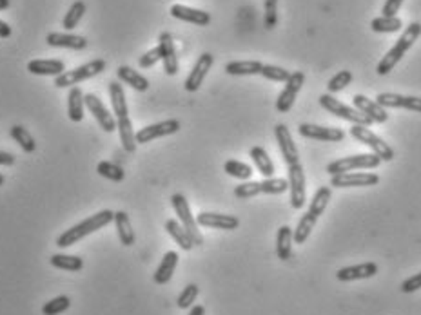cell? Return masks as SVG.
I'll use <instances>...</instances> for the list:
<instances>
[{"label": "cell", "instance_id": "6da1fadb", "mask_svg": "<svg viewBox=\"0 0 421 315\" xmlns=\"http://www.w3.org/2000/svg\"><path fill=\"white\" fill-rule=\"evenodd\" d=\"M331 196H332L331 187L318 188L314 197H312L311 205H309V210L300 217V221H298L296 228H294L293 232L294 243H296V245H303V243L307 241L314 225H316L318 219L322 217V214L325 212V208H327L329 202H331Z\"/></svg>", "mask_w": 421, "mask_h": 315}, {"label": "cell", "instance_id": "7a4b0ae2", "mask_svg": "<svg viewBox=\"0 0 421 315\" xmlns=\"http://www.w3.org/2000/svg\"><path fill=\"white\" fill-rule=\"evenodd\" d=\"M114 221V212L111 210H100L93 216H90L84 221H80L79 225L71 227L70 230L62 232L59 237H57V246L60 248H68V246L76 245L79 241H82L85 236H90L93 232L100 230V228L107 227L110 223Z\"/></svg>", "mask_w": 421, "mask_h": 315}, {"label": "cell", "instance_id": "3957f363", "mask_svg": "<svg viewBox=\"0 0 421 315\" xmlns=\"http://www.w3.org/2000/svg\"><path fill=\"white\" fill-rule=\"evenodd\" d=\"M420 35H421L420 22H412V24H409V28H405L403 35L398 39L396 44L392 45L391 50H389V53L380 60V64H378L376 67L378 74H380V76H385V74L391 73V71L394 69V65L405 56L407 51L411 50L412 45H414V42L420 39Z\"/></svg>", "mask_w": 421, "mask_h": 315}, {"label": "cell", "instance_id": "277c9868", "mask_svg": "<svg viewBox=\"0 0 421 315\" xmlns=\"http://www.w3.org/2000/svg\"><path fill=\"white\" fill-rule=\"evenodd\" d=\"M320 105L331 114H334L336 118H342L345 122H351L352 125H363V127H371L372 120L367 118L365 114H362L356 107L342 104L340 100H336L332 94H322L320 96Z\"/></svg>", "mask_w": 421, "mask_h": 315}, {"label": "cell", "instance_id": "5b68a950", "mask_svg": "<svg viewBox=\"0 0 421 315\" xmlns=\"http://www.w3.org/2000/svg\"><path fill=\"white\" fill-rule=\"evenodd\" d=\"M104 69H105V60L94 58L91 60V62H88V64L74 67V69L64 71V73L55 78V85L60 89L70 87V85H76L80 84V82H84V80H90L93 78V76H96V74L104 73Z\"/></svg>", "mask_w": 421, "mask_h": 315}, {"label": "cell", "instance_id": "8992f818", "mask_svg": "<svg viewBox=\"0 0 421 315\" xmlns=\"http://www.w3.org/2000/svg\"><path fill=\"white\" fill-rule=\"evenodd\" d=\"M382 163V160L376 154H356V156L340 158L327 165V173L331 176L336 174L351 173V171H360V169H376Z\"/></svg>", "mask_w": 421, "mask_h": 315}, {"label": "cell", "instance_id": "52a82bcc", "mask_svg": "<svg viewBox=\"0 0 421 315\" xmlns=\"http://www.w3.org/2000/svg\"><path fill=\"white\" fill-rule=\"evenodd\" d=\"M351 134L352 138H356L358 142L363 143V145H367V147L371 149L372 154H376L382 162H391L392 158H394V151H392L391 145L383 142V140L380 138L378 134L372 133L369 127H363V125H352Z\"/></svg>", "mask_w": 421, "mask_h": 315}, {"label": "cell", "instance_id": "ba28073f", "mask_svg": "<svg viewBox=\"0 0 421 315\" xmlns=\"http://www.w3.org/2000/svg\"><path fill=\"white\" fill-rule=\"evenodd\" d=\"M171 205H173L176 216H178V221L182 223V227L187 230V234L193 239L194 246L203 245V237L200 234V227L196 223V217L191 214V207H189V202L185 199L183 194H173L171 197Z\"/></svg>", "mask_w": 421, "mask_h": 315}, {"label": "cell", "instance_id": "9c48e42d", "mask_svg": "<svg viewBox=\"0 0 421 315\" xmlns=\"http://www.w3.org/2000/svg\"><path fill=\"white\" fill-rule=\"evenodd\" d=\"M303 84H305V74H303L302 71H294V73L291 74V78L285 82V87H283V91L280 93V96H278L276 100L278 113H289V111L293 109L298 93L302 91Z\"/></svg>", "mask_w": 421, "mask_h": 315}, {"label": "cell", "instance_id": "30bf717a", "mask_svg": "<svg viewBox=\"0 0 421 315\" xmlns=\"http://www.w3.org/2000/svg\"><path fill=\"white\" fill-rule=\"evenodd\" d=\"M289 169V193H291V207L302 210L305 207V173L302 163L291 165Z\"/></svg>", "mask_w": 421, "mask_h": 315}, {"label": "cell", "instance_id": "8fae6325", "mask_svg": "<svg viewBox=\"0 0 421 315\" xmlns=\"http://www.w3.org/2000/svg\"><path fill=\"white\" fill-rule=\"evenodd\" d=\"M380 183V176L374 173H343L331 177V187H374Z\"/></svg>", "mask_w": 421, "mask_h": 315}, {"label": "cell", "instance_id": "7c38bea8", "mask_svg": "<svg viewBox=\"0 0 421 315\" xmlns=\"http://www.w3.org/2000/svg\"><path fill=\"white\" fill-rule=\"evenodd\" d=\"M84 104L85 107L90 109V113L93 114L94 120L99 122L100 127L104 129L105 133H113L114 129H116V118L107 111L104 102L99 96H94V94H84Z\"/></svg>", "mask_w": 421, "mask_h": 315}, {"label": "cell", "instance_id": "4fadbf2b", "mask_svg": "<svg viewBox=\"0 0 421 315\" xmlns=\"http://www.w3.org/2000/svg\"><path fill=\"white\" fill-rule=\"evenodd\" d=\"M180 122L178 120H165V122L153 123L147 127L140 129L136 133V143H149L153 140L164 138V136H171V134L178 133Z\"/></svg>", "mask_w": 421, "mask_h": 315}, {"label": "cell", "instance_id": "5bb4252c", "mask_svg": "<svg viewBox=\"0 0 421 315\" xmlns=\"http://www.w3.org/2000/svg\"><path fill=\"white\" fill-rule=\"evenodd\" d=\"M213 64H214L213 54L211 53L200 54V58L196 60V64H194V67L191 69V73H189V76L185 78V82H183L185 91H189V93L198 91L200 85H202L203 80H205V76H207V73L211 71V67H213Z\"/></svg>", "mask_w": 421, "mask_h": 315}, {"label": "cell", "instance_id": "9a60e30c", "mask_svg": "<svg viewBox=\"0 0 421 315\" xmlns=\"http://www.w3.org/2000/svg\"><path fill=\"white\" fill-rule=\"evenodd\" d=\"M298 133L303 138L309 140H318V142H342L345 138V133L342 129L334 127H322V125H314V123H302Z\"/></svg>", "mask_w": 421, "mask_h": 315}, {"label": "cell", "instance_id": "2e32d148", "mask_svg": "<svg viewBox=\"0 0 421 315\" xmlns=\"http://www.w3.org/2000/svg\"><path fill=\"white\" fill-rule=\"evenodd\" d=\"M274 136H276L278 147H280V153H282L283 160L287 163V167L300 163V153H298L296 145H294V140L291 133H289L287 125L278 123L276 127H274Z\"/></svg>", "mask_w": 421, "mask_h": 315}, {"label": "cell", "instance_id": "e0dca14e", "mask_svg": "<svg viewBox=\"0 0 421 315\" xmlns=\"http://www.w3.org/2000/svg\"><path fill=\"white\" fill-rule=\"evenodd\" d=\"M376 104H380L385 109H407V111L421 113V98H418V96H405V94L396 93H380L376 96Z\"/></svg>", "mask_w": 421, "mask_h": 315}, {"label": "cell", "instance_id": "ac0fdd59", "mask_svg": "<svg viewBox=\"0 0 421 315\" xmlns=\"http://www.w3.org/2000/svg\"><path fill=\"white\" fill-rule=\"evenodd\" d=\"M198 227L218 228V230H236L240 227V219L236 216L216 214V212H202L196 216Z\"/></svg>", "mask_w": 421, "mask_h": 315}, {"label": "cell", "instance_id": "d6986e66", "mask_svg": "<svg viewBox=\"0 0 421 315\" xmlns=\"http://www.w3.org/2000/svg\"><path fill=\"white\" fill-rule=\"evenodd\" d=\"M352 104H354V107H356L360 113L365 114L367 118H371L372 123H385L387 120H389L387 109L382 107L380 104H376V100L367 98L365 94H354Z\"/></svg>", "mask_w": 421, "mask_h": 315}, {"label": "cell", "instance_id": "ffe728a7", "mask_svg": "<svg viewBox=\"0 0 421 315\" xmlns=\"http://www.w3.org/2000/svg\"><path fill=\"white\" fill-rule=\"evenodd\" d=\"M158 47L162 53V62H164V71L169 76H174L178 73V56H176V50H174V42L171 33H162L158 39Z\"/></svg>", "mask_w": 421, "mask_h": 315}, {"label": "cell", "instance_id": "44dd1931", "mask_svg": "<svg viewBox=\"0 0 421 315\" xmlns=\"http://www.w3.org/2000/svg\"><path fill=\"white\" fill-rule=\"evenodd\" d=\"M378 274L376 263H362V265H352L340 268L336 274V279L342 283H349V281H362L371 279Z\"/></svg>", "mask_w": 421, "mask_h": 315}, {"label": "cell", "instance_id": "7402d4cb", "mask_svg": "<svg viewBox=\"0 0 421 315\" xmlns=\"http://www.w3.org/2000/svg\"><path fill=\"white\" fill-rule=\"evenodd\" d=\"M171 17L174 19L183 20V22H189V24L194 25H207L211 22V15L205 13L202 10H194V8H189V6L182 4H174L171 6Z\"/></svg>", "mask_w": 421, "mask_h": 315}, {"label": "cell", "instance_id": "603a6c76", "mask_svg": "<svg viewBox=\"0 0 421 315\" xmlns=\"http://www.w3.org/2000/svg\"><path fill=\"white\" fill-rule=\"evenodd\" d=\"M45 42L51 47H65V50L82 51L88 47V40L80 35H71V33H50L45 36Z\"/></svg>", "mask_w": 421, "mask_h": 315}, {"label": "cell", "instance_id": "cb8c5ba5", "mask_svg": "<svg viewBox=\"0 0 421 315\" xmlns=\"http://www.w3.org/2000/svg\"><path fill=\"white\" fill-rule=\"evenodd\" d=\"M28 71L31 74H39V76H60L65 71V64L62 60H48L39 58L31 60L28 64Z\"/></svg>", "mask_w": 421, "mask_h": 315}, {"label": "cell", "instance_id": "d4e9b609", "mask_svg": "<svg viewBox=\"0 0 421 315\" xmlns=\"http://www.w3.org/2000/svg\"><path fill=\"white\" fill-rule=\"evenodd\" d=\"M178 254L174 250H169L165 252V256L162 257V263L158 265V268H156V272H154V283L156 285H167L169 281H171V277H173L174 270H176V265H178Z\"/></svg>", "mask_w": 421, "mask_h": 315}, {"label": "cell", "instance_id": "484cf974", "mask_svg": "<svg viewBox=\"0 0 421 315\" xmlns=\"http://www.w3.org/2000/svg\"><path fill=\"white\" fill-rule=\"evenodd\" d=\"M116 74H119V80L122 82V84L129 85V87H133L134 91H140V93H144V91H147V89H149V80L145 78V76H142L138 71H134L133 67H127V65H120L119 71H116Z\"/></svg>", "mask_w": 421, "mask_h": 315}, {"label": "cell", "instance_id": "4316f807", "mask_svg": "<svg viewBox=\"0 0 421 315\" xmlns=\"http://www.w3.org/2000/svg\"><path fill=\"white\" fill-rule=\"evenodd\" d=\"M110 98L111 105H113L114 118H125L129 116L127 100H125L124 87L120 82H110Z\"/></svg>", "mask_w": 421, "mask_h": 315}, {"label": "cell", "instance_id": "83f0119b", "mask_svg": "<svg viewBox=\"0 0 421 315\" xmlns=\"http://www.w3.org/2000/svg\"><path fill=\"white\" fill-rule=\"evenodd\" d=\"M293 228L287 227V225H283V227H280V230H278V236H276V254H278V259H282V261H289L291 257H293Z\"/></svg>", "mask_w": 421, "mask_h": 315}, {"label": "cell", "instance_id": "f1b7e54d", "mask_svg": "<svg viewBox=\"0 0 421 315\" xmlns=\"http://www.w3.org/2000/svg\"><path fill=\"white\" fill-rule=\"evenodd\" d=\"M114 227L119 232V239L124 246H133L136 237H134L133 227H131V221H129V216L124 210L114 212Z\"/></svg>", "mask_w": 421, "mask_h": 315}, {"label": "cell", "instance_id": "f546056e", "mask_svg": "<svg viewBox=\"0 0 421 315\" xmlns=\"http://www.w3.org/2000/svg\"><path fill=\"white\" fill-rule=\"evenodd\" d=\"M84 93L79 87H71L68 94V116L71 122L79 123L84 120Z\"/></svg>", "mask_w": 421, "mask_h": 315}, {"label": "cell", "instance_id": "4dcf8cb0", "mask_svg": "<svg viewBox=\"0 0 421 315\" xmlns=\"http://www.w3.org/2000/svg\"><path fill=\"white\" fill-rule=\"evenodd\" d=\"M263 64L258 60H238V62H229L225 65V73L233 76H253L260 74Z\"/></svg>", "mask_w": 421, "mask_h": 315}, {"label": "cell", "instance_id": "1f68e13d", "mask_svg": "<svg viewBox=\"0 0 421 315\" xmlns=\"http://www.w3.org/2000/svg\"><path fill=\"white\" fill-rule=\"evenodd\" d=\"M116 129H119L120 142H122L124 151L134 153L138 143H136V133L133 131V123H131L129 116H125V118H116Z\"/></svg>", "mask_w": 421, "mask_h": 315}, {"label": "cell", "instance_id": "d6a6232c", "mask_svg": "<svg viewBox=\"0 0 421 315\" xmlns=\"http://www.w3.org/2000/svg\"><path fill=\"white\" fill-rule=\"evenodd\" d=\"M165 230H167L169 236L173 237L182 250H191L194 246L193 239H191V236L187 234V230H185V228L182 227V223L176 221V219H167V221H165Z\"/></svg>", "mask_w": 421, "mask_h": 315}, {"label": "cell", "instance_id": "836d02e7", "mask_svg": "<svg viewBox=\"0 0 421 315\" xmlns=\"http://www.w3.org/2000/svg\"><path fill=\"white\" fill-rule=\"evenodd\" d=\"M251 158H253V162H254V165H256L258 173L262 174L263 177H273L274 163H273V160L269 158V154L265 153V149L253 147L251 149Z\"/></svg>", "mask_w": 421, "mask_h": 315}, {"label": "cell", "instance_id": "e575fe53", "mask_svg": "<svg viewBox=\"0 0 421 315\" xmlns=\"http://www.w3.org/2000/svg\"><path fill=\"white\" fill-rule=\"evenodd\" d=\"M51 266L68 272H80L84 268V261L79 256H65V254H53L50 257Z\"/></svg>", "mask_w": 421, "mask_h": 315}, {"label": "cell", "instance_id": "d590c367", "mask_svg": "<svg viewBox=\"0 0 421 315\" xmlns=\"http://www.w3.org/2000/svg\"><path fill=\"white\" fill-rule=\"evenodd\" d=\"M10 134H11V138L19 143L20 149H22L24 153H35V149H37L35 138L31 136L28 129L22 127V125H13L10 131Z\"/></svg>", "mask_w": 421, "mask_h": 315}, {"label": "cell", "instance_id": "8d00e7d4", "mask_svg": "<svg viewBox=\"0 0 421 315\" xmlns=\"http://www.w3.org/2000/svg\"><path fill=\"white\" fill-rule=\"evenodd\" d=\"M403 28L402 19L398 17H378L371 22V30L374 33H396Z\"/></svg>", "mask_w": 421, "mask_h": 315}, {"label": "cell", "instance_id": "74e56055", "mask_svg": "<svg viewBox=\"0 0 421 315\" xmlns=\"http://www.w3.org/2000/svg\"><path fill=\"white\" fill-rule=\"evenodd\" d=\"M85 10H88V8H85V4L82 2V0H76V2H73L70 8V11L65 13L64 20H62V28L68 31L74 30V28L79 25L80 20H82V17H84Z\"/></svg>", "mask_w": 421, "mask_h": 315}, {"label": "cell", "instance_id": "f35d334b", "mask_svg": "<svg viewBox=\"0 0 421 315\" xmlns=\"http://www.w3.org/2000/svg\"><path fill=\"white\" fill-rule=\"evenodd\" d=\"M223 171L229 174V176L236 177V180H249L253 176V169L249 167L247 163H242L238 160H229L223 165Z\"/></svg>", "mask_w": 421, "mask_h": 315}, {"label": "cell", "instance_id": "ab89813d", "mask_svg": "<svg viewBox=\"0 0 421 315\" xmlns=\"http://www.w3.org/2000/svg\"><path fill=\"white\" fill-rule=\"evenodd\" d=\"M263 78L271 80V82H278V84H285L289 78H291V71L283 69V67H278V65L271 64H263L262 71H260Z\"/></svg>", "mask_w": 421, "mask_h": 315}, {"label": "cell", "instance_id": "60d3db41", "mask_svg": "<svg viewBox=\"0 0 421 315\" xmlns=\"http://www.w3.org/2000/svg\"><path fill=\"white\" fill-rule=\"evenodd\" d=\"M96 173L102 177H105V180H111V182H122L125 177V173L122 171V167H119V165H114V163L111 162H100L99 165H96Z\"/></svg>", "mask_w": 421, "mask_h": 315}, {"label": "cell", "instance_id": "b9f144b4", "mask_svg": "<svg viewBox=\"0 0 421 315\" xmlns=\"http://www.w3.org/2000/svg\"><path fill=\"white\" fill-rule=\"evenodd\" d=\"M71 299L68 296H59L55 299L48 301L44 306H42V314L44 315H59L64 314L65 310H70Z\"/></svg>", "mask_w": 421, "mask_h": 315}, {"label": "cell", "instance_id": "7bdbcfd3", "mask_svg": "<svg viewBox=\"0 0 421 315\" xmlns=\"http://www.w3.org/2000/svg\"><path fill=\"white\" fill-rule=\"evenodd\" d=\"M262 187V194H283L289 191V182L283 177H265L263 182H260Z\"/></svg>", "mask_w": 421, "mask_h": 315}, {"label": "cell", "instance_id": "ee69618b", "mask_svg": "<svg viewBox=\"0 0 421 315\" xmlns=\"http://www.w3.org/2000/svg\"><path fill=\"white\" fill-rule=\"evenodd\" d=\"M352 78H354V76H352L351 71H340V73L334 74V76L329 80V84H327L329 94H334V93H340V91H343V89L351 84Z\"/></svg>", "mask_w": 421, "mask_h": 315}, {"label": "cell", "instance_id": "f6af8a7d", "mask_svg": "<svg viewBox=\"0 0 421 315\" xmlns=\"http://www.w3.org/2000/svg\"><path fill=\"white\" fill-rule=\"evenodd\" d=\"M196 297H198V286L191 283V285H187L182 290V294H180L178 299H176V305H178V308H182V310L193 308Z\"/></svg>", "mask_w": 421, "mask_h": 315}, {"label": "cell", "instance_id": "bcb514c9", "mask_svg": "<svg viewBox=\"0 0 421 315\" xmlns=\"http://www.w3.org/2000/svg\"><path fill=\"white\" fill-rule=\"evenodd\" d=\"M263 10H265V15H263L265 28L273 30L278 24V0H263Z\"/></svg>", "mask_w": 421, "mask_h": 315}, {"label": "cell", "instance_id": "7dc6e473", "mask_svg": "<svg viewBox=\"0 0 421 315\" xmlns=\"http://www.w3.org/2000/svg\"><path fill=\"white\" fill-rule=\"evenodd\" d=\"M258 194H262L260 182H245L234 188V196L240 197V199H249V197H254Z\"/></svg>", "mask_w": 421, "mask_h": 315}, {"label": "cell", "instance_id": "c3c4849f", "mask_svg": "<svg viewBox=\"0 0 421 315\" xmlns=\"http://www.w3.org/2000/svg\"><path fill=\"white\" fill-rule=\"evenodd\" d=\"M162 60V53H160V47L156 45V47H153L151 51H147L145 54H142L138 58V65L142 67V69H149V67H153L156 62H160Z\"/></svg>", "mask_w": 421, "mask_h": 315}, {"label": "cell", "instance_id": "681fc988", "mask_svg": "<svg viewBox=\"0 0 421 315\" xmlns=\"http://www.w3.org/2000/svg\"><path fill=\"white\" fill-rule=\"evenodd\" d=\"M421 288V272L420 274H416V276L409 277V279H405L402 283V292L403 294H412V292H416Z\"/></svg>", "mask_w": 421, "mask_h": 315}, {"label": "cell", "instance_id": "f907efd6", "mask_svg": "<svg viewBox=\"0 0 421 315\" xmlns=\"http://www.w3.org/2000/svg\"><path fill=\"white\" fill-rule=\"evenodd\" d=\"M403 0H385V4L382 8L383 17H396V13L402 8Z\"/></svg>", "mask_w": 421, "mask_h": 315}, {"label": "cell", "instance_id": "816d5d0a", "mask_svg": "<svg viewBox=\"0 0 421 315\" xmlns=\"http://www.w3.org/2000/svg\"><path fill=\"white\" fill-rule=\"evenodd\" d=\"M15 163V156L11 153H6V151H0V165L4 167H11Z\"/></svg>", "mask_w": 421, "mask_h": 315}, {"label": "cell", "instance_id": "f5cc1de1", "mask_svg": "<svg viewBox=\"0 0 421 315\" xmlns=\"http://www.w3.org/2000/svg\"><path fill=\"white\" fill-rule=\"evenodd\" d=\"M11 36V28L6 24L4 20H0V39H10Z\"/></svg>", "mask_w": 421, "mask_h": 315}, {"label": "cell", "instance_id": "db71d44e", "mask_svg": "<svg viewBox=\"0 0 421 315\" xmlns=\"http://www.w3.org/2000/svg\"><path fill=\"white\" fill-rule=\"evenodd\" d=\"M189 315H205V308H203L202 305H196L191 308V312H189Z\"/></svg>", "mask_w": 421, "mask_h": 315}, {"label": "cell", "instance_id": "11a10c76", "mask_svg": "<svg viewBox=\"0 0 421 315\" xmlns=\"http://www.w3.org/2000/svg\"><path fill=\"white\" fill-rule=\"evenodd\" d=\"M10 0H0V11L2 10H8V8H10Z\"/></svg>", "mask_w": 421, "mask_h": 315}, {"label": "cell", "instance_id": "9f6ffc18", "mask_svg": "<svg viewBox=\"0 0 421 315\" xmlns=\"http://www.w3.org/2000/svg\"><path fill=\"white\" fill-rule=\"evenodd\" d=\"M4 182H6V177L2 176V174H0V187H2V185H4Z\"/></svg>", "mask_w": 421, "mask_h": 315}]
</instances>
